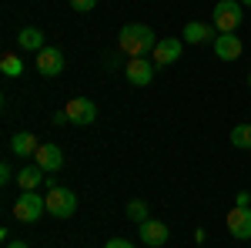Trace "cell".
Returning a JSON list of instances; mask_svg holds the SVG:
<instances>
[{
	"label": "cell",
	"instance_id": "14",
	"mask_svg": "<svg viewBox=\"0 0 251 248\" xmlns=\"http://www.w3.org/2000/svg\"><path fill=\"white\" fill-rule=\"evenodd\" d=\"M241 51H245V44L238 40V34H218L214 37V54L221 60H238Z\"/></svg>",
	"mask_w": 251,
	"mask_h": 248
},
{
	"label": "cell",
	"instance_id": "25",
	"mask_svg": "<svg viewBox=\"0 0 251 248\" xmlns=\"http://www.w3.org/2000/svg\"><path fill=\"white\" fill-rule=\"evenodd\" d=\"M241 7H251V0H241Z\"/></svg>",
	"mask_w": 251,
	"mask_h": 248
},
{
	"label": "cell",
	"instance_id": "6",
	"mask_svg": "<svg viewBox=\"0 0 251 248\" xmlns=\"http://www.w3.org/2000/svg\"><path fill=\"white\" fill-rule=\"evenodd\" d=\"M64 111L71 117V124H94L97 121V104L91 97H71Z\"/></svg>",
	"mask_w": 251,
	"mask_h": 248
},
{
	"label": "cell",
	"instance_id": "21",
	"mask_svg": "<svg viewBox=\"0 0 251 248\" xmlns=\"http://www.w3.org/2000/svg\"><path fill=\"white\" fill-rule=\"evenodd\" d=\"M14 178H17V174H14L10 165H0V181H3V185H7V181H14Z\"/></svg>",
	"mask_w": 251,
	"mask_h": 248
},
{
	"label": "cell",
	"instance_id": "13",
	"mask_svg": "<svg viewBox=\"0 0 251 248\" xmlns=\"http://www.w3.org/2000/svg\"><path fill=\"white\" fill-rule=\"evenodd\" d=\"M17 188L20 191H37L40 185H47V171L40 168V165H27V168H20L17 171Z\"/></svg>",
	"mask_w": 251,
	"mask_h": 248
},
{
	"label": "cell",
	"instance_id": "2",
	"mask_svg": "<svg viewBox=\"0 0 251 248\" xmlns=\"http://www.w3.org/2000/svg\"><path fill=\"white\" fill-rule=\"evenodd\" d=\"M241 20H245V7H241V0H218V3H214L211 24L218 27V34H238Z\"/></svg>",
	"mask_w": 251,
	"mask_h": 248
},
{
	"label": "cell",
	"instance_id": "8",
	"mask_svg": "<svg viewBox=\"0 0 251 248\" xmlns=\"http://www.w3.org/2000/svg\"><path fill=\"white\" fill-rule=\"evenodd\" d=\"M181 47H184V40H177V37H164V40H157V47H154V67H171V64H177L181 60Z\"/></svg>",
	"mask_w": 251,
	"mask_h": 248
},
{
	"label": "cell",
	"instance_id": "18",
	"mask_svg": "<svg viewBox=\"0 0 251 248\" xmlns=\"http://www.w3.org/2000/svg\"><path fill=\"white\" fill-rule=\"evenodd\" d=\"M0 71L7 77H20L24 74V60H20L17 54H3V57H0Z\"/></svg>",
	"mask_w": 251,
	"mask_h": 248
},
{
	"label": "cell",
	"instance_id": "5",
	"mask_svg": "<svg viewBox=\"0 0 251 248\" xmlns=\"http://www.w3.org/2000/svg\"><path fill=\"white\" fill-rule=\"evenodd\" d=\"M124 74H127V84H134V87H148V84L154 81V60H151V57H131V60H127V67H124Z\"/></svg>",
	"mask_w": 251,
	"mask_h": 248
},
{
	"label": "cell",
	"instance_id": "11",
	"mask_svg": "<svg viewBox=\"0 0 251 248\" xmlns=\"http://www.w3.org/2000/svg\"><path fill=\"white\" fill-rule=\"evenodd\" d=\"M34 165H40L44 171H60L64 168V151H60L57 144H40L37 154H34Z\"/></svg>",
	"mask_w": 251,
	"mask_h": 248
},
{
	"label": "cell",
	"instance_id": "7",
	"mask_svg": "<svg viewBox=\"0 0 251 248\" xmlns=\"http://www.w3.org/2000/svg\"><path fill=\"white\" fill-rule=\"evenodd\" d=\"M228 231L238 242H248L251 238V205H234L228 211Z\"/></svg>",
	"mask_w": 251,
	"mask_h": 248
},
{
	"label": "cell",
	"instance_id": "22",
	"mask_svg": "<svg viewBox=\"0 0 251 248\" xmlns=\"http://www.w3.org/2000/svg\"><path fill=\"white\" fill-rule=\"evenodd\" d=\"M104 248H134V245H131L127 238H107V245H104Z\"/></svg>",
	"mask_w": 251,
	"mask_h": 248
},
{
	"label": "cell",
	"instance_id": "26",
	"mask_svg": "<svg viewBox=\"0 0 251 248\" xmlns=\"http://www.w3.org/2000/svg\"><path fill=\"white\" fill-rule=\"evenodd\" d=\"M248 87H251V74H248Z\"/></svg>",
	"mask_w": 251,
	"mask_h": 248
},
{
	"label": "cell",
	"instance_id": "20",
	"mask_svg": "<svg viewBox=\"0 0 251 248\" xmlns=\"http://www.w3.org/2000/svg\"><path fill=\"white\" fill-rule=\"evenodd\" d=\"M71 7H74V10H80V14H91V10L97 7V0H71Z\"/></svg>",
	"mask_w": 251,
	"mask_h": 248
},
{
	"label": "cell",
	"instance_id": "10",
	"mask_svg": "<svg viewBox=\"0 0 251 248\" xmlns=\"http://www.w3.org/2000/svg\"><path fill=\"white\" fill-rule=\"evenodd\" d=\"M214 37H218V27L214 24H201V20L184 24V34H181L184 44H214Z\"/></svg>",
	"mask_w": 251,
	"mask_h": 248
},
{
	"label": "cell",
	"instance_id": "12",
	"mask_svg": "<svg viewBox=\"0 0 251 248\" xmlns=\"http://www.w3.org/2000/svg\"><path fill=\"white\" fill-rule=\"evenodd\" d=\"M37 71L44 77H57L64 71V54H60L57 47H44L37 54Z\"/></svg>",
	"mask_w": 251,
	"mask_h": 248
},
{
	"label": "cell",
	"instance_id": "16",
	"mask_svg": "<svg viewBox=\"0 0 251 248\" xmlns=\"http://www.w3.org/2000/svg\"><path fill=\"white\" fill-rule=\"evenodd\" d=\"M37 148L40 144H37V138H34L30 131H17L14 138H10V151L17 154V158H34Z\"/></svg>",
	"mask_w": 251,
	"mask_h": 248
},
{
	"label": "cell",
	"instance_id": "17",
	"mask_svg": "<svg viewBox=\"0 0 251 248\" xmlns=\"http://www.w3.org/2000/svg\"><path fill=\"white\" fill-rule=\"evenodd\" d=\"M231 144L241 151H251V124H234L231 128Z\"/></svg>",
	"mask_w": 251,
	"mask_h": 248
},
{
	"label": "cell",
	"instance_id": "1",
	"mask_svg": "<svg viewBox=\"0 0 251 248\" xmlns=\"http://www.w3.org/2000/svg\"><path fill=\"white\" fill-rule=\"evenodd\" d=\"M117 44H121V51L127 57H148V54H154V47H157L154 30L144 27V24H124L121 34H117Z\"/></svg>",
	"mask_w": 251,
	"mask_h": 248
},
{
	"label": "cell",
	"instance_id": "4",
	"mask_svg": "<svg viewBox=\"0 0 251 248\" xmlns=\"http://www.w3.org/2000/svg\"><path fill=\"white\" fill-rule=\"evenodd\" d=\"M74 211H77V194L71 188L54 185V188L47 191V215L50 218H71Z\"/></svg>",
	"mask_w": 251,
	"mask_h": 248
},
{
	"label": "cell",
	"instance_id": "15",
	"mask_svg": "<svg viewBox=\"0 0 251 248\" xmlns=\"http://www.w3.org/2000/svg\"><path fill=\"white\" fill-rule=\"evenodd\" d=\"M17 44H20V51H34V54H40V51L47 47V40H44V30H40V27H20Z\"/></svg>",
	"mask_w": 251,
	"mask_h": 248
},
{
	"label": "cell",
	"instance_id": "3",
	"mask_svg": "<svg viewBox=\"0 0 251 248\" xmlns=\"http://www.w3.org/2000/svg\"><path fill=\"white\" fill-rule=\"evenodd\" d=\"M47 211V198L37 194V191H20V198L14 201V218L24 221V225H34L40 221V215Z\"/></svg>",
	"mask_w": 251,
	"mask_h": 248
},
{
	"label": "cell",
	"instance_id": "9",
	"mask_svg": "<svg viewBox=\"0 0 251 248\" xmlns=\"http://www.w3.org/2000/svg\"><path fill=\"white\" fill-rule=\"evenodd\" d=\"M137 228H141V231H137V235H141V242H144L148 248H161L164 242H168V235H171V231H168V225H164V221H154V218L141 221Z\"/></svg>",
	"mask_w": 251,
	"mask_h": 248
},
{
	"label": "cell",
	"instance_id": "24",
	"mask_svg": "<svg viewBox=\"0 0 251 248\" xmlns=\"http://www.w3.org/2000/svg\"><path fill=\"white\" fill-rule=\"evenodd\" d=\"M7 248H27V242H7Z\"/></svg>",
	"mask_w": 251,
	"mask_h": 248
},
{
	"label": "cell",
	"instance_id": "19",
	"mask_svg": "<svg viewBox=\"0 0 251 248\" xmlns=\"http://www.w3.org/2000/svg\"><path fill=\"white\" fill-rule=\"evenodd\" d=\"M127 218L131 221H148V201H141V198H134V201H127Z\"/></svg>",
	"mask_w": 251,
	"mask_h": 248
},
{
	"label": "cell",
	"instance_id": "23",
	"mask_svg": "<svg viewBox=\"0 0 251 248\" xmlns=\"http://www.w3.org/2000/svg\"><path fill=\"white\" fill-rule=\"evenodd\" d=\"M67 121H71V117H67V111H57V114H54V124H67Z\"/></svg>",
	"mask_w": 251,
	"mask_h": 248
}]
</instances>
